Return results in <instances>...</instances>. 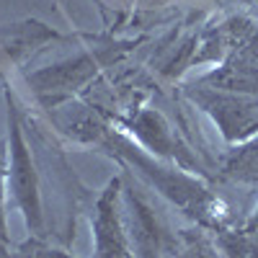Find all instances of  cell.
<instances>
[{"mask_svg":"<svg viewBox=\"0 0 258 258\" xmlns=\"http://www.w3.org/2000/svg\"><path fill=\"white\" fill-rule=\"evenodd\" d=\"M106 142L114 145L119 163L129 173H137L147 186L160 191L170 204H176L181 212L191 214L202 225H212V227L220 225V220L225 217L220 202L212 197L209 188L197 176H191L188 168L165 163L155 155H150L147 150H142L140 145H135V140H129L124 135H109Z\"/></svg>","mask_w":258,"mask_h":258,"instance_id":"obj_1","label":"cell"},{"mask_svg":"<svg viewBox=\"0 0 258 258\" xmlns=\"http://www.w3.org/2000/svg\"><path fill=\"white\" fill-rule=\"evenodd\" d=\"M93 258H135L121 217V178H111L98 194L91 217Z\"/></svg>","mask_w":258,"mask_h":258,"instance_id":"obj_5","label":"cell"},{"mask_svg":"<svg viewBox=\"0 0 258 258\" xmlns=\"http://www.w3.org/2000/svg\"><path fill=\"white\" fill-rule=\"evenodd\" d=\"M47 39H57V34L41 24H16L0 31V78L31 52V44H44Z\"/></svg>","mask_w":258,"mask_h":258,"instance_id":"obj_7","label":"cell"},{"mask_svg":"<svg viewBox=\"0 0 258 258\" xmlns=\"http://www.w3.org/2000/svg\"><path fill=\"white\" fill-rule=\"evenodd\" d=\"M8 106V147H6V197L21 212L26 222L29 238L44 240L47 222H44V202H41V176L26 140V119L24 111L11 93L6 91Z\"/></svg>","mask_w":258,"mask_h":258,"instance_id":"obj_2","label":"cell"},{"mask_svg":"<svg viewBox=\"0 0 258 258\" xmlns=\"http://www.w3.org/2000/svg\"><path fill=\"white\" fill-rule=\"evenodd\" d=\"M188 98L212 116L225 142L248 145L258 137V96L199 85V88H188Z\"/></svg>","mask_w":258,"mask_h":258,"instance_id":"obj_3","label":"cell"},{"mask_svg":"<svg viewBox=\"0 0 258 258\" xmlns=\"http://www.w3.org/2000/svg\"><path fill=\"white\" fill-rule=\"evenodd\" d=\"M220 245L230 258H258V235H245V232L225 235Z\"/></svg>","mask_w":258,"mask_h":258,"instance_id":"obj_9","label":"cell"},{"mask_svg":"<svg viewBox=\"0 0 258 258\" xmlns=\"http://www.w3.org/2000/svg\"><path fill=\"white\" fill-rule=\"evenodd\" d=\"M240 232H245V235H258V207H255V212L250 214V220L243 225Z\"/></svg>","mask_w":258,"mask_h":258,"instance_id":"obj_10","label":"cell"},{"mask_svg":"<svg viewBox=\"0 0 258 258\" xmlns=\"http://www.w3.org/2000/svg\"><path fill=\"white\" fill-rule=\"evenodd\" d=\"M225 173L243 183H258V137L238 150V155L227 163Z\"/></svg>","mask_w":258,"mask_h":258,"instance_id":"obj_8","label":"cell"},{"mask_svg":"<svg viewBox=\"0 0 258 258\" xmlns=\"http://www.w3.org/2000/svg\"><path fill=\"white\" fill-rule=\"evenodd\" d=\"M124 126H126V132L137 140V145L142 150H147L150 155H155L165 163L181 165V168H183L186 160H191L188 150L178 142V137L173 135L170 124L155 109H142L132 119H126Z\"/></svg>","mask_w":258,"mask_h":258,"instance_id":"obj_6","label":"cell"},{"mask_svg":"<svg viewBox=\"0 0 258 258\" xmlns=\"http://www.w3.org/2000/svg\"><path fill=\"white\" fill-rule=\"evenodd\" d=\"M121 217L135 258H165L168 250L173 248L165 220L150 204L145 194L135 191V186H126L124 178H121Z\"/></svg>","mask_w":258,"mask_h":258,"instance_id":"obj_4","label":"cell"}]
</instances>
